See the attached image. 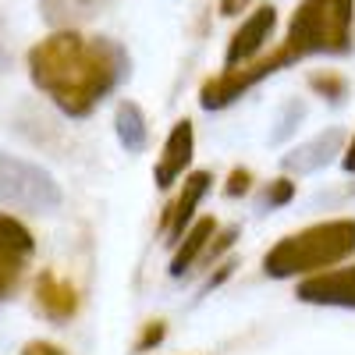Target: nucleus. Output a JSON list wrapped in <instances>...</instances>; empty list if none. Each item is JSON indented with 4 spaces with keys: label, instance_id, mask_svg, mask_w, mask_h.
Returning <instances> with one entry per match:
<instances>
[{
    "label": "nucleus",
    "instance_id": "nucleus-3",
    "mask_svg": "<svg viewBox=\"0 0 355 355\" xmlns=\"http://www.w3.org/2000/svg\"><path fill=\"white\" fill-rule=\"evenodd\" d=\"M352 43H355V0H302L288 21L281 53L288 57V64H299L316 53L327 57L352 53Z\"/></svg>",
    "mask_w": 355,
    "mask_h": 355
},
{
    "label": "nucleus",
    "instance_id": "nucleus-23",
    "mask_svg": "<svg viewBox=\"0 0 355 355\" xmlns=\"http://www.w3.org/2000/svg\"><path fill=\"white\" fill-rule=\"evenodd\" d=\"M341 167H345L348 174H355V135L348 139V146H345V153H341Z\"/></svg>",
    "mask_w": 355,
    "mask_h": 355
},
{
    "label": "nucleus",
    "instance_id": "nucleus-6",
    "mask_svg": "<svg viewBox=\"0 0 355 355\" xmlns=\"http://www.w3.org/2000/svg\"><path fill=\"white\" fill-rule=\"evenodd\" d=\"M36 252V239L18 217L0 214V302L18 288L21 274L28 270V259Z\"/></svg>",
    "mask_w": 355,
    "mask_h": 355
},
{
    "label": "nucleus",
    "instance_id": "nucleus-7",
    "mask_svg": "<svg viewBox=\"0 0 355 355\" xmlns=\"http://www.w3.org/2000/svg\"><path fill=\"white\" fill-rule=\"evenodd\" d=\"M295 299L306 306H334V309H355V266L341 270H320L299 281Z\"/></svg>",
    "mask_w": 355,
    "mask_h": 355
},
{
    "label": "nucleus",
    "instance_id": "nucleus-10",
    "mask_svg": "<svg viewBox=\"0 0 355 355\" xmlns=\"http://www.w3.org/2000/svg\"><path fill=\"white\" fill-rule=\"evenodd\" d=\"M192 153H196V128L189 117H182V121H174L164 150L157 157V167H153V182L157 189H171L178 178H182L192 164Z\"/></svg>",
    "mask_w": 355,
    "mask_h": 355
},
{
    "label": "nucleus",
    "instance_id": "nucleus-8",
    "mask_svg": "<svg viewBox=\"0 0 355 355\" xmlns=\"http://www.w3.org/2000/svg\"><path fill=\"white\" fill-rule=\"evenodd\" d=\"M274 28H277V8L274 4H259L239 28H234V36L224 50V64H245L252 61V57L266 46V40L274 36Z\"/></svg>",
    "mask_w": 355,
    "mask_h": 355
},
{
    "label": "nucleus",
    "instance_id": "nucleus-5",
    "mask_svg": "<svg viewBox=\"0 0 355 355\" xmlns=\"http://www.w3.org/2000/svg\"><path fill=\"white\" fill-rule=\"evenodd\" d=\"M281 68H288V57L281 53V46H277L274 53L259 57V61L231 64V68H224L220 75H214V78L202 82V89H199V107H202V110H224V107H231L234 100H242L249 89L259 85L263 78L277 75Z\"/></svg>",
    "mask_w": 355,
    "mask_h": 355
},
{
    "label": "nucleus",
    "instance_id": "nucleus-13",
    "mask_svg": "<svg viewBox=\"0 0 355 355\" xmlns=\"http://www.w3.org/2000/svg\"><path fill=\"white\" fill-rule=\"evenodd\" d=\"M214 231H217V220H214V217L196 220V224L182 234V239H178V249H174V256H171L167 274H171V277H185V274L192 270V263H199L206 242L214 239Z\"/></svg>",
    "mask_w": 355,
    "mask_h": 355
},
{
    "label": "nucleus",
    "instance_id": "nucleus-12",
    "mask_svg": "<svg viewBox=\"0 0 355 355\" xmlns=\"http://www.w3.org/2000/svg\"><path fill=\"white\" fill-rule=\"evenodd\" d=\"M33 295H36V306L43 309V316H50L53 323H68L78 313V288L64 277H57L53 270L36 274Z\"/></svg>",
    "mask_w": 355,
    "mask_h": 355
},
{
    "label": "nucleus",
    "instance_id": "nucleus-16",
    "mask_svg": "<svg viewBox=\"0 0 355 355\" xmlns=\"http://www.w3.org/2000/svg\"><path fill=\"white\" fill-rule=\"evenodd\" d=\"M239 234H242V227H239V224H231V227H224V231H214V239L206 242V249H202V256H199V259H202L206 266H210L214 259H220L234 242H239Z\"/></svg>",
    "mask_w": 355,
    "mask_h": 355
},
{
    "label": "nucleus",
    "instance_id": "nucleus-20",
    "mask_svg": "<svg viewBox=\"0 0 355 355\" xmlns=\"http://www.w3.org/2000/svg\"><path fill=\"white\" fill-rule=\"evenodd\" d=\"M21 355H68L61 345H53V341H43V338H36V341H28L25 348H21Z\"/></svg>",
    "mask_w": 355,
    "mask_h": 355
},
{
    "label": "nucleus",
    "instance_id": "nucleus-9",
    "mask_svg": "<svg viewBox=\"0 0 355 355\" xmlns=\"http://www.w3.org/2000/svg\"><path fill=\"white\" fill-rule=\"evenodd\" d=\"M210 185H214V174H210V171H192V174H185L182 192L174 196V202H167V210H164V217H160V234H167V242H178V239L185 234V227L192 224V217H196V210H199L202 196L210 192Z\"/></svg>",
    "mask_w": 355,
    "mask_h": 355
},
{
    "label": "nucleus",
    "instance_id": "nucleus-1",
    "mask_svg": "<svg viewBox=\"0 0 355 355\" xmlns=\"http://www.w3.org/2000/svg\"><path fill=\"white\" fill-rule=\"evenodd\" d=\"M128 50L107 36L53 33L28 50V78L68 117H89L128 78Z\"/></svg>",
    "mask_w": 355,
    "mask_h": 355
},
{
    "label": "nucleus",
    "instance_id": "nucleus-14",
    "mask_svg": "<svg viewBox=\"0 0 355 355\" xmlns=\"http://www.w3.org/2000/svg\"><path fill=\"white\" fill-rule=\"evenodd\" d=\"M114 135L121 142V150L128 153H142L150 146V121L135 100H121L114 110Z\"/></svg>",
    "mask_w": 355,
    "mask_h": 355
},
{
    "label": "nucleus",
    "instance_id": "nucleus-24",
    "mask_svg": "<svg viewBox=\"0 0 355 355\" xmlns=\"http://www.w3.org/2000/svg\"><path fill=\"white\" fill-rule=\"evenodd\" d=\"M302 114H306V110H302V107H299V103H295V107H291V117H302ZM288 125H291V121H284V125H281V128H277V135H274V142H281V139H284V135H288V132H291V128H288Z\"/></svg>",
    "mask_w": 355,
    "mask_h": 355
},
{
    "label": "nucleus",
    "instance_id": "nucleus-19",
    "mask_svg": "<svg viewBox=\"0 0 355 355\" xmlns=\"http://www.w3.org/2000/svg\"><path fill=\"white\" fill-rule=\"evenodd\" d=\"M164 338H167V323H164V320H150V323L142 327L139 341H135V352H150V348H157Z\"/></svg>",
    "mask_w": 355,
    "mask_h": 355
},
{
    "label": "nucleus",
    "instance_id": "nucleus-4",
    "mask_svg": "<svg viewBox=\"0 0 355 355\" xmlns=\"http://www.w3.org/2000/svg\"><path fill=\"white\" fill-rule=\"evenodd\" d=\"M0 199L33 214H50L61 206L64 196H61V185L53 182V174L0 150Z\"/></svg>",
    "mask_w": 355,
    "mask_h": 355
},
{
    "label": "nucleus",
    "instance_id": "nucleus-15",
    "mask_svg": "<svg viewBox=\"0 0 355 355\" xmlns=\"http://www.w3.org/2000/svg\"><path fill=\"white\" fill-rule=\"evenodd\" d=\"M309 89L320 96V100H327V103H341L348 96V78L341 71H313L309 75Z\"/></svg>",
    "mask_w": 355,
    "mask_h": 355
},
{
    "label": "nucleus",
    "instance_id": "nucleus-21",
    "mask_svg": "<svg viewBox=\"0 0 355 355\" xmlns=\"http://www.w3.org/2000/svg\"><path fill=\"white\" fill-rule=\"evenodd\" d=\"M234 266H239V263H234V259H227L224 266H217V274H214L210 281L202 284V291H214V288H220V284H224V281H227V277L234 274Z\"/></svg>",
    "mask_w": 355,
    "mask_h": 355
},
{
    "label": "nucleus",
    "instance_id": "nucleus-17",
    "mask_svg": "<svg viewBox=\"0 0 355 355\" xmlns=\"http://www.w3.org/2000/svg\"><path fill=\"white\" fill-rule=\"evenodd\" d=\"M295 199V182L284 174V178H274L270 185H266L263 192V206H288Z\"/></svg>",
    "mask_w": 355,
    "mask_h": 355
},
{
    "label": "nucleus",
    "instance_id": "nucleus-2",
    "mask_svg": "<svg viewBox=\"0 0 355 355\" xmlns=\"http://www.w3.org/2000/svg\"><path fill=\"white\" fill-rule=\"evenodd\" d=\"M348 256H355V220L352 217H338V220H320L309 224L284 239L263 256V274L274 281H288V277H309L320 270L345 263Z\"/></svg>",
    "mask_w": 355,
    "mask_h": 355
},
{
    "label": "nucleus",
    "instance_id": "nucleus-11",
    "mask_svg": "<svg viewBox=\"0 0 355 355\" xmlns=\"http://www.w3.org/2000/svg\"><path fill=\"white\" fill-rule=\"evenodd\" d=\"M341 146H345V132L341 128H327L320 132L316 139L295 146L288 157H281L284 174H313L320 167H327L334 157H341Z\"/></svg>",
    "mask_w": 355,
    "mask_h": 355
},
{
    "label": "nucleus",
    "instance_id": "nucleus-18",
    "mask_svg": "<svg viewBox=\"0 0 355 355\" xmlns=\"http://www.w3.org/2000/svg\"><path fill=\"white\" fill-rule=\"evenodd\" d=\"M252 192V171L249 167H234L224 182V196L227 199H239V196H249Z\"/></svg>",
    "mask_w": 355,
    "mask_h": 355
},
{
    "label": "nucleus",
    "instance_id": "nucleus-22",
    "mask_svg": "<svg viewBox=\"0 0 355 355\" xmlns=\"http://www.w3.org/2000/svg\"><path fill=\"white\" fill-rule=\"evenodd\" d=\"M249 4H252V0H220V15L224 18H234V15H242Z\"/></svg>",
    "mask_w": 355,
    "mask_h": 355
}]
</instances>
